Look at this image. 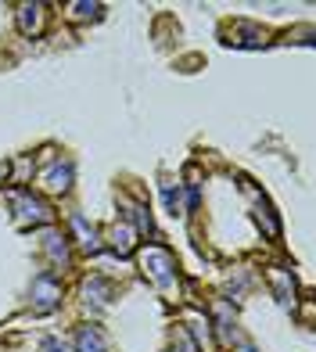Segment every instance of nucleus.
Masks as SVG:
<instances>
[{
  "label": "nucleus",
  "mask_w": 316,
  "mask_h": 352,
  "mask_svg": "<svg viewBox=\"0 0 316 352\" xmlns=\"http://www.w3.org/2000/svg\"><path fill=\"white\" fill-rule=\"evenodd\" d=\"M72 11L79 14V19H87V14H93V19H98L104 8H101V4H72Z\"/></svg>",
  "instance_id": "nucleus-11"
},
{
  "label": "nucleus",
  "mask_w": 316,
  "mask_h": 352,
  "mask_svg": "<svg viewBox=\"0 0 316 352\" xmlns=\"http://www.w3.org/2000/svg\"><path fill=\"white\" fill-rule=\"evenodd\" d=\"M14 209H19V223H33V227H43V223H51L54 212H51V205L33 198V195H14Z\"/></svg>",
  "instance_id": "nucleus-2"
},
{
  "label": "nucleus",
  "mask_w": 316,
  "mask_h": 352,
  "mask_svg": "<svg viewBox=\"0 0 316 352\" xmlns=\"http://www.w3.org/2000/svg\"><path fill=\"white\" fill-rule=\"evenodd\" d=\"M61 302V280L54 274H40L33 280V309L36 313H51Z\"/></svg>",
  "instance_id": "nucleus-1"
},
{
  "label": "nucleus",
  "mask_w": 316,
  "mask_h": 352,
  "mask_svg": "<svg viewBox=\"0 0 316 352\" xmlns=\"http://www.w3.org/2000/svg\"><path fill=\"white\" fill-rule=\"evenodd\" d=\"M83 295H87V302H93V306H104L108 295H112V284H108L104 277H93V280L83 284Z\"/></svg>",
  "instance_id": "nucleus-9"
},
{
  "label": "nucleus",
  "mask_w": 316,
  "mask_h": 352,
  "mask_svg": "<svg viewBox=\"0 0 316 352\" xmlns=\"http://www.w3.org/2000/svg\"><path fill=\"white\" fill-rule=\"evenodd\" d=\"M166 205H169V212L177 216V209H180V190L177 187H166Z\"/></svg>",
  "instance_id": "nucleus-12"
},
{
  "label": "nucleus",
  "mask_w": 316,
  "mask_h": 352,
  "mask_svg": "<svg viewBox=\"0 0 316 352\" xmlns=\"http://www.w3.org/2000/svg\"><path fill=\"white\" fill-rule=\"evenodd\" d=\"M76 352H108V338L98 324H83L76 331Z\"/></svg>",
  "instance_id": "nucleus-4"
},
{
  "label": "nucleus",
  "mask_w": 316,
  "mask_h": 352,
  "mask_svg": "<svg viewBox=\"0 0 316 352\" xmlns=\"http://www.w3.org/2000/svg\"><path fill=\"white\" fill-rule=\"evenodd\" d=\"M4 176H8V169H4V166H0V184H4Z\"/></svg>",
  "instance_id": "nucleus-15"
},
{
  "label": "nucleus",
  "mask_w": 316,
  "mask_h": 352,
  "mask_svg": "<svg viewBox=\"0 0 316 352\" xmlns=\"http://www.w3.org/2000/svg\"><path fill=\"white\" fill-rule=\"evenodd\" d=\"M40 352H69L65 345H61L58 338H43V345H40Z\"/></svg>",
  "instance_id": "nucleus-13"
},
{
  "label": "nucleus",
  "mask_w": 316,
  "mask_h": 352,
  "mask_svg": "<svg viewBox=\"0 0 316 352\" xmlns=\"http://www.w3.org/2000/svg\"><path fill=\"white\" fill-rule=\"evenodd\" d=\"M43 184L51 190H69L72 187V162H54L43 173Z\"/></svg>",
  "instance_id": "nucleus-7"
},
{
  "label": "nucleus",
  "mask_w": 316,
  "mask_h": 352,
  "mask_svg": "<svg viewBox=\"0 0 316 352\" xmlns=\"http://www.w3.org/2000/svg\"><path fill=\"white\" fill-rule=\"evenodd\" d=\"M43 248H47V255L58 263V266H69L72 263V252H69V237L65 234H58V230H47V237H43Z\"/></svg>",
  "instance_id": "nucleus-5"
},
{
  "label": "nucleus",
  "mask_w": 316,
  "mask_h": 352,
  "mask_svg": "<svg viewBox=\"0 0 316 352\" xmlns=\"http://www.w3.org/2000/svg\"><path fill=\"white\" fill-rule=\"evenodd\" d=\"M133 237H137V230L130 227V223H122V227H115V230H112V248H115L119 255H130V252H133V245H137Z\"/></svg>",
  "instance_id": "nucleus-10"
},
{
  "label": "nucleus",
  "mask_w": 316,
  "mask_h": 352,
  "mask_svg": "<svg viewBox=\"0 0 316 352\" xmlns=\"http://www.w3.org/2000/svg\"><path fill=\"white\" fill-rule=\"evenodd\" d=\"M144 274L155 280V284H172V259H169V252H162V248H148L144 252Z\"/></svg>",
  "instance_id": "nucleus-3"
},
{
  "label": "nucleus",
  "mask_w": 316,
  "mask_h": 352,
  "mask_svg": "<svg viewBox=\"0 0 316 352\" xmlns=\"http://www.w3.org/2000/svg\"><path fill=\"white\" fill-rule=\"evenodd\" d=\"M43 11H47L43 4H22L19 8V29L25 36H36L43 29Z\"/></svg>",
  "instance_id": "nucleus-6"
},
{
  "label": "nucleus",
  "mask_w": 316,
  "mask_h": 352,
  "mask_svg": "<svg viewBox=\"0 0 316 352\" xmlns=\"http://www.w3.org/2000/svg\"><path fill=\"white\" fill-rule=\"evenodd\" d=\"M72 230L79 234V245H83V252H98L101 248V241H98V230H93V227H87V219L83 216H72Z\"/></svg>",
  "instance_id": "nucleus-8"
},
{
  "label": "nucleus",
  "mask_w": 316,
  "mask_h": 352,
  "mask_svg": "<svg viewBox=\"0 0 316 352\" xmlns=\"http://www.w3.org/2000/svg\"><path fill=\"white\" fill-rule=\"evenodd\" d=\"M241 352H256V349H251V345H248V342H241Z\"/></svg>",
  "instance_id": "nucleus-14"
}]
</instances>
